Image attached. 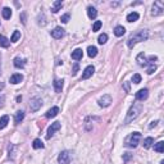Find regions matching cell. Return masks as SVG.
<instances>
[{"label": "cell", "instance_id": "52a82bcc", "mask_svg": "<svg viewBox=\"0 0 164 164\" xmlns=\"http://www.w3.org/2000/svg\"><path fill=\"white\" fill-rule=\"evenodd\" d=\"M60 122H54V123H51V126L47 128V133H46V139L49 140V139H51V136H53L54 133L57 132L58 130H60Z\"/></svg>", "mask_w": 164, "mask_h": 164}, {"label": "cell", "instance_id": "f35d334b", "mask_svg": "<svg viewBox=\"0 0 164 164\" xmlns=\"http://www.w3.org/2000/svg\"><path fill=\"white\" fill-rule=\"evenodd\" d=\"M77 70H78V64L75 63V66H73V70H72V75H73V76L77 75Z\"/></svg>", "mask_w": 164, "mask_h": 164}, {"label": "cell", "instance_id": "ba28073f", "mask_svg": "<svg viewBox=\"0 0 164 164\" xmlns=\"http://www.w3.org/2000/svg\"><path fill=\"white\" fill-rule=\"evenodd\" d=\"M58 162L60 164H69L70 163V153L69 151H62L58 156Z\"/></svg>", "mask_w": 164, "mask_h": 164}, {"label": "cell", "instance_id": "d6986e66", "mask_svg": "<svg viewBox=\"0 0 164 164\" xmlns=\"http://www.w3.org/2000/svg\"><path fill=\"white\" fill-rule=\"evenodd\" d=\"M23 118H24V112L18 110L17 113H15V115H14V123H15V124L21 123V122L23 121Z\"/></svg>", "mask_w": 164, "mask_h": 164}, {"label": "cell", "instance_id": "d590c367", "mask_svg": "<svg viewBox=\"0 0 164 164\" xmlns=\"http://www.w3.org/2000/svg\"><path fill=\"white\" fill-rule=\"evenodd\" d=\"M132 82H133V83H136V85L141 82V76L139 75V73H135V75L132 76Z\"/></svg>", "mask_w": 164, "mask_h": 164}, {"label": "cell", "instance_id": "ac0fdd59", "mask_svg": "<svg viewBox=\"0 0 164 164\" xmlns=\"http://www.w3.org/2000/svg\"><path fill=\"white\" fill-rule=\"evenodd\" d=\"M124 33H126V28H124L123 26H117V27L114 28V35H115L117 37L123 36Z\"/></svg>", "mask_w": 164, "mask_h": 164}, {"label": "cell", "instance_id": "44dd1931", "mask_svg": "<svg viewBox=\"0 0 164 164\" xmlns=\"http://www.w3.org/2000/svg\"><path fill=\"white\" fill-rule=\"evenodd\" d=\"M82 49H76V50H73L72 51V59H75V60H80V59H82Z\"/></svg>", "mask_w": 164, "mask_h": 164}, {"label": "cell", "instance_id": "e0dca14e", "mask_svg": "<svg viewBox=\"0 0 164 164\" xmlns=\"http://www.w3.org/2000/svg\"><path fill=\"white\" fill-rule=\"evenodd\" d=\"M14 67L15 68H23V67L26 66V60L24 59H22V58H19V57H17V58H14Z\"/></svg>", "mask_w": 164, "mask_h": 164}, {"label": "cell", "instance_id": "74e56055", "mask_svg": "<svg viewBox=\"0 0 164 164\" xmlns=\"http://www.w3.org/2000/svg\"><path fill=\"white\" fill-rule=\"evenodd\" d=\"M131 158H132V154H130V153H124L123 154V162L124 163H127Z\"/></svg>", "mask_w": 164, "mask_h": 164}, {"label": "cell", "instance_id": "5bb4252c", "mask_svg": "<svg viewBox=\"0 0 164 164\" xmlns=\"http://www.w3.org/2000/svg\"><path fill=\"white\" fill-rule=\"evenodd\" d=\"M63 86H64V81L63 80H55L54 81V90H55V92H62L63 90Z\"/></svg>", "mask_w": 164, "mask_h": 164}, {"label": "cell", "instance_id": "ee69618b", "mask_svg": "<svg viewBox=\"0 0 164 164\" xmlns=\"http://www.w3.org/2000/svg\"><path fill=\"white\" fill-rule=\"evenodd\" d=\"M17 101H18V103L22 101V96H17Z\"/></svg>", "mask_w": 164, "mask_h": 164}, {"label": "cell", "instance_id": "1f68e13d", "mask_svg": "<svg viewBox=\"0 0 164 164\" xmlns=\"http://www.w3.org/2000/svg\"><path fill=\"white\" fill-rule=\"evenodd\" d=\"M19 38H21V32L14 31L13 32V35H12V37H10V43H17Z\"/></svg>", "mask_w": 164, "mask_h": 164}, {"label": "cell", "instance_id": "6da1fadb", "mask_svg": "<svg viewBox=\"0 0 164 164\" xmlns=\"http://www.w3.org/2000/svg\"><path fill=\"white\" fill-rule=\"evenodd\" d=\"M147 37H149V32L146 30H140L137 32H135L130 36V38L127 40V46L128 47H133L137 43H141V41H146Z\"/></svg>", "mask_w": 164, "mask_h": 164}, {"label": "cell", "instance_id": "c3c4849f", "mask_svg": "<svg viewBox=\"0 0 164 164\" xmlns=\"http://www.w3.org/2000/svg\"><path fill=\"white\" fill-rule=\"evenodd\" d=\"M160 164H164V160H162V162H160Z\"/></svg>", "mask_w": 164, "mask_h": 164}, {"label": "cell", "instance_id": "2e32d148", "mask_svg": "<svg viewBox=\"0 0 164 164\" xmlns=\"http://www.w3.org/2000/svg\"><path fill=\"white\" fill-rule=\"evenodd\" d=\"M63 6V1H60V0H57V1L53 3V5H51V12L53 13H58L62 9Z\"/></svg>", "mask_w": 164, "mask_h": 164}, {"label": "cell", "instance_id": "d4e9b609", "mask_svg": "<svg viewBox=\"0 0 164 164\" xmlns=\"http://www.w3.org/2000/svg\"><path fill=\"white\" fill-rule=\"evenodd\" d=\"M153 144H154V139L153 137H146L145 140H144V147H145V149H150V147L153 146Z\"/></svg>", "mask_w": 164, "mask_h": 164}, {"label": "cell", "instance_id": "7402d4cb", "mask_svg": "<svg viewBox=\"0 0 164 164\" xmlns=\"http://www.w3.org/2000/svg\"><path fill=\"white\" fill-rule=\"evenodd\" d=\"M139 18H140V14L137 12H132V13H130V14L127 15V21L128 22H136Z\"/></svg>", "mask_w": 164, "mask_h": 164}, {"label": "cell", "instance_id": "83f0119b", "mask_svg": "<svg viewBox=\"0 0 164 164\" xmlns=\"http://www.w3.org/2000/svg\"><path fill=\"white\" fill-rule=\"evenodd\" d=\"M37 24L38 26H45L46 24V17H45L44 13H40L37 17Z\"/></svg>", "mask_w": 164, "mask_h": 164}, {"label": "cell", "instance_id": "30bf717a", "mask_svg": "<svg viewBox=\"0 0 164 164\" xmlns=\"http://www.w3.org/2000/svg\"><path fill=\"white\" fill-rule=\"evenodd\" d=\"M147 96H149V90H147V89H141V90H139V91L136 92V99L139 101L146 100Z\"/></svg>", "mask_w": 164, "mask_h": 164}, {"label": "cell", "instance_id": "9c48e42d", "mask_svg": "<svg viewBox=\"0 0 164 164\" xmlns=\"http://www.w3.org/2000/svg\"><path fill=\"white\" fill-rule=\"evenodd\" d=\"M50 33H51V36H53L54 38H57V40H59V38L64 37V35H66V31H64L62 27H55L53 31L50 32Z\"/></svg>", "mask_w": 164, "mask_h": 164}, {"label": "cell", "instance_id": "9a60e30c", "mask_svg": "<svg viewBox=\"0 0 164 164\" xmlns=\"http://www.w3.org/2000/svg\"><path fill=\"white\" fill-rule=\"evenodd\" d=\"M58 113H59V108L58 107H53L51 109H49V110L46 112V118H54V117H57Z\"/></svg>", "mask_w": 164, "mask_h": 164}, {"label": "cell", "instance_id": "60d3db41", "mask_svg": "<svg viewBox=\"0 0 164 164\" xmlns=\"http://www.w3.org/2000/svg\"><path fill=\"white\" fill-rule=\"evenodd\" d=\"M156 124H158V121H153V122H151V123H150V124H149V128H154V127H155V126H156Z\"/></svg>", "mask_w": 164, "mask_h": 164}, {"label": "cell", "instance_id": "7bdbcfd3", "mask_svg": "<svg viewBox=\"0 0 164 164\" xmlns=\"http://www.w3.org/2000/svg\"><path fill=\"white\" fill-rule=\"evenodd\" d=\"M124 89H126L127 91H130V85H128L127 82H124Z\"/></svg>", "mask_w": 164, "mask_h": 164}, {"label": "cell", "instance_id": "5b68a950", "mask_svg": "<svg viewBox=\"0 0 164 164\" xmlns=\"http://www.w3.org/2000/svg\"><path fill=\"white\" fill-rule=\"evenodd\" d=\"M113 103V100H112V96L109 95V94H105V95H103L100 99L98 100V104H99V107H101V108H108L109 105Z\"/></svg>", "mask_w": 164, "mask_h": 164}, {"label": "cell", "instance_id": "d6a6232c", "mask_svg": "<svg viewBox=\"0 0 164 164\" xmlns=\"http://www.w3.org/2000/svg\"><path fill=\"white\" fill-rule=\"evenodd\" d=\"M107 41H108V35L107 33H101L100 36H99V38H98V43L100 45H104Z\"/></svg>", "mask_w": 164, "mask_h": 164}, {"label": "cell", "instance_id": "8d00e7d4", "mask_svg": "<svg viewBox=\"0 0 164 164\" xmlns=\"http://www.w3.org/2000/svg\"><path fill=\"white\" fill-rule=\"evenodd\" d=\"M69 18H70V15L67 13V14H64L62 15V18H60V21L63 22V23H68V21H69Z\"/></svg>", "mask_w": 164, "mask_h": 164}, {"label": "cell", "instance_id": "f546056e", "mask_svg": "<svg viewBox=\"0 0 164 164\" xmlns=\"http://www.w3.org/2000/svg\"><path fill=\"white\" fill-rule=\"evenodd\" d=\"M32 147H33V149H43L44 142L40 139H36V140H33V142H32Z\"/></svg>", "mask_w": 164, "mask_h": 164}, {"label": "cell", "instance_id": "cb8c5ba5", "mask_svg": "<svg viewBox=\"0 0 164 164\" xmlns=\"http://www.w3.org/2000/svg\"><path fill=\"white\" fill-rule=\"evenodd\" d=\"M87 55L90 58H95L98 55V49H96L95 46H89L87 47Z\"/></svg>", "mask_w": 164, "mask_h": 164}, {"label": "cell", "instance_id": "7c38bea8", "mask_svg": "<svg viewBox=\"0 0 164 164\" xmlns=\"http://www.w3.org/2000/svg\"><path fill=\"white\" fill-rule=\"evenodd\" d=\"M136 60H137V63H139V66H141V67H145V66H147V59H146V57H145V54L144 53H140L139 55H137V58H136Z\"/></svg>", "mask_w": 164, "mask_h": 164}, {"label": "cell", "instance_id": "ab89813d", "mask_svg": "<svg viewBox=\"0 0 164 164\" xmlns=\"http://www.w3.org/2000/svg\"><path fill=\"white\" fill-rule=\"evenodd\" d=\"M21 21L23 24H26V13H21Z\"/></svg>", "mask_w": 164, "mask_h": 164}, {"label": "cell", "instance_id": "bcb514c9", "mask_svg": "<svg viewBox=\"0 0 164 164\" xmlns=\"http://www.w3.org/2000/svg\"><path fill=\"white\" fill-rule=\"evenodd\" d=\"M117 5H119V3H112V6H117Z\"/></svg>", "mask_w": 164, "mask_h": 164}, {"label": "cell", "instance_id": "836d02e7", "mask_svg": "<svg viewBox=\"0 0 164 164\" xmlns=\"http://www.w3.org/2000/svg\"><path fill=\"white\" fill-rule=\"evenodd\" d=\"M149 66H150V67H149V68H147L146 73H147V75H153V73L156 70V66H155V64H154V63H149Z\"/></svg>", "mask_w": 164, "mask_h": 164}, {"label": "cell", "instance_id": "f6af8a7d", "mask_svg": "<svg viewBox=\"0 0 164 164\" xmlns=\"http://www.w3.org/2000/svg\"><path fill=\"white\" fill-rule=\"evenodd\" d=\"M3 89H4V83H3V82H1V83H0V91H1V90H3Z\"/></svg>", "mask_w": 164, "mask_h": 164}, {"label": "cell", "instance_id": "603a6c76", "mask_svg": "<svg viewBox=\"0 0 164 164\" xmlns=\"http://www.w3.org/2000/svg\"><path fill=\"white\" fill-rule=\"evenodd\" d=\"M8 123H9V115H3V117L0 118V130L5 128L8 126Z\"/></svg>", "mask_w": 164, "mask_h": 164}, {"label": "cell", "instance_id": "7dc6e473", "mask_svg": "<svg viewBox=\"0 0 164 164\" xmlns=\"http://www.w3.org/2000/svg\"><path fill=\"white\" fill-rule=\"evenodd\" d=\"M0 75H1V57H0Z\"/></svg>", "mask_w": 164, "mask_h": 164}, {"label": "cell", "instance_id": "b9f144b4", "mask_svg": "<svg viewBox=\"0 0 164 164\" xmlns=\"http://www.w3.org/2000/svg\"><path fill=\"white\" fill-rule=\"evenodd\" d=\"M4 100H5V98H4V96H1V98H0V107H3V105H4Z\"/></svg>", "mask_w": 164, "mask_h": 164}, {"label": "cell", "instance_id": "e575fe53", "mask_svg": "<svg viewBox=\"0 0 164 164\" xmlns=\"http://www.w3.org/2000/svg\"><path fill=\"white\" fill-rule=\"evenodd\" d=\"M101 21H96L95 22V23H94V26H92V31H94V32H96V31H99V30H100V28H101Z\"/></svg>", "mask_w": 164, "mask_h": 164}, {"label": "cell", "instance_id": "3957f363", "mask_svg": "<svg viewBox=\"0 0 164 164\" xmlns=\"http://www.w3.org/2000/svg\"><path fill=\"white\" fill-rule=\"evenodd\" d=\"M140 139H141V133L140 132H133L131 133L130 136L126 139L124 141V146L126 147H136L140 142Z\"/></svg>", "mask_w": 164, "mask_h": 164}, {"label": "cell", "instance_id": "8992f818", "mask_svg": "<svg viewBox=\"0 0 164 164\" xmlns=\"http://www.w3.org/2000/svg\"><path fill=\"white\" fill-rule=\"evenodd\" d=\"M41 107H43V100H41L40 98L31 99V101H30V109H31V112H37Z\"/></svg>", "mask_w": 164, "mask_h": 164}, {"label": "cell", "instance_id": "7a4b0ae2", "mask_svg": "<svg viewBox=\"0 0 164 164\" xmlns=\"http://www.w3.org/2000/svg\"><path fill=\"white\" fill-rule=\"evenodd\" d=\"M141 112H142V104H141V103H133L127 112V117H126V119H124V123L128 124L130 122L135 121L140 115Z\"/></svg>", "mask_w": 164, "mask_h": 164}, {"label": "cell", "instance_id": "277c9868", "mask_svg": "<svg viewBox=\"0 0 164 164\" xmlns=\"http://www.w3.org/2000/svg\"><path fill=\"white\" fill-rule=\"evenodd\" d=\"M163 13H164V1H162V0L154 1L151 8V15L156 17V15H162Z\"/></svg>", "mask_w": 164, "mask_h": 164}, {"label": "cell", "instance_id": "4fadbf2b", "mask_svg": "<svg viewBox=\"0 0 164 164\" xmlns=\"http://www.w3.org/2000/svg\"><path fill=\"white\" fill-rule=\"evenodd\" d=\"M22 80H23V76L21 73H14V75L10 76V83H13V85H17V83L22 82Z\"/></svg>", "mask_w": 164, "mask_h": 164}, {"label": "cell", "instance_id": "4316f807", "mask_svg": "<svg viewBox=\"0 0 164 164\" xmlns=\"http://www.w3.org/2000/svg\"><path fill=\"white\" fill-rule=\"evenodd\" d=\"M10 40H8L5 36H0V46L1 47H9Z\"/></svg>", "mask_w": 164, "mask_h": 164}, {"label": "cell", "instance_id": "4dcf8cb0", "mask_svg": "<svg viewBox=\"0 0 164 164\" xmlns=\"http://www.w3.org/2000/svg\"><path fill=\"white\" fill-rule=\"evenodd\" d=\"M1 13H3V18H5V19H9L12 17V10H10V8H3V10H1Z\"/></svg>", "mask_w": 164, "mask_h": 164}, {"label": "cell", "instance_id": "ffe728a7", "mask_svg": "<svg viewBox=\"0 0 164 164\" xmlns=\"http://www.w3.org/2000/svg\"><path fill=\"white\" fill-rule=\"evenodd\" d=\"M87 15L90 19H95L96 15H98V10H96V8L94 6H89L87 8Z\"/></svg>", "mask_w": 164, "mask_h": 164}, {"label": "cell", "instance_id": "f1b7e54d", "mask_svg": "<svg viewBox=\"0 0 164 164\" xmlns=\"http://www.w3.org/2000/svg\"><path fill=\"white\" fill-rule=\"evenodd\" d=\"M154 150H155L156 153H163L164 151V142H163V141L156 142L155 145H154Z\"/></svg>", "mask_w": 164, "mask_h": 164}, {"label": "cell", "instance_id": "8fae6325", "mask_svg": "<svg viewBox=\"0 0 164 164\" xmlns=\"http://www.w3.org/2000/svg\"><path fill=\"white\" fill-rule=\"evenodd\" d=\"M94 72H95V68H94L92 66L86 67L85 70H83V73H82V80H87V78H90V77L94 75Z\"/></svg>", "mask_w": 164, "mask_h": 164}, {"label": "cell", "instance_id": "484cf974", "mask_svg": "<svg viewBox=\"0 0 164 164\" xmlns=\"http://www.w3.org/2000/svg\"><path fill=\"white\" fill-rule=\"evenodd\" d=\"M15 150H17V147L10 144L8 147V153H9V158H10L12 160H14V158H15Z\"/></svg>", "mask_w": 164, "mask_h": 164}]
</instances>
